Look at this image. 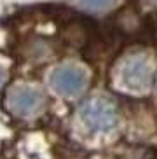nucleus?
I'll list each match as a JSON object with an SVG mask.
<instances>
[{"mask_svg":"<svg viewBox=\"0 0 157 159\" xmlns=\"http://www.w3.org/2000/svg\"><path fill=\"white\" fill-rule=\"evenodd\" d=\"M2 82H4V70L0 68V84H2Z\"/></svg>","mask_w":157,"mask_h":159,"instance_id":"423d86ee","label":"nucleus"},{"mask_svg":"<svg viewBox=\"0 0 157 159\" xmlns=\"http://www.w3.org/2000/svg\"><path fill=\"white\" fill-rule=\"evenodd\" d=\"M42 103H44L42 94L30 88L14 89L9 94V107L19 117H30L37 114L42 108Z\"/></svg>","mask_w":157,"mask_h":159,"instance_id":"20e7f679","label":"nucleus"},{"mask_svg":"<svg viewBox=\"0 0 157 159\" xmlns=\"http://www.w3.org/2000/svg\"><path fill=\"white\" fill-rule=\"evenodd\" d=\"M80 117L91 131H110L117 124V108L105 96H91L82 103Z\"/></svg>","mask_w":157,"mask_h":159,"instance_id":"f257e3e1","label":"nucleus"},{"mask_svg":"<svg viewBox=\"0 0 157 159\" xmlns=\"http://www.w3.org/2000/svg\"><path fill=\"white\" fill-rule=\"evenodd\" d=\"M112 4V0H82V5L91 11H101Z\"/></svg>","mask_w":157,"mask_h":159,"instance_id":"39448f33","label":"nucleus"},{"mask_svg":"<svg viewBox=\"0 0 157 159\" xmlns=\"http://www.w3.org/2000/svg\"><path fill=\"white\" fill-rule=\"evenodd\" d=\"M152 60L145 54H131L120 65L119 77L122 86L131 91H141L147 89L152 82Z\"/></svg>","mask_w":157,"mask_h":159,"instance_id":"f03ea898","label":"nucleus"},{"mask_svg":"<svg viewBox=\"0 0 157 159\" xmlns=\"http://www.w3.org/2000/svg\"><path fill=\"white\" fill-rule=\"evenodd\" d=\"M87 84L86 72L78 66H60L51 75V86L63 96H75Z\"/></svg>","mask_w":157,"mask_h":159,"instance_id":"7ed1b4c3","label":"nucleus"}]
</instances>
